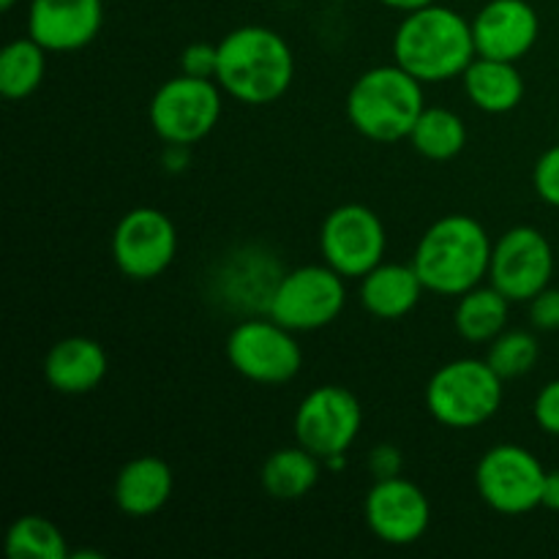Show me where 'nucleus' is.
<instances>
[{"label": "nucleus", "instance_id": "nucleus-24", "mask_svg": "<svg viewBox=\"0 0 559 559\" xmlns=\"http://www.w3.org/2000/svg\"><path fill=\"white\" fill-rule=\"evenodd\" d=\"M409 142H413L415 151L424 158L431 162H448V158L459 156L467 145V129H464L462 118L451 109H424L415 123V129L409 131Z\"/></svg>", "mask_w": 559, "mask_h": 559}, {"label": "nucleus", "instance_id": "nucleus-22", "mask_svg": "<svg viewBox=\"0 0 559 559\" xmlns=\"http://www.w3.org/2000/svg\"><path fill=\"white\" fill-rule=\"evenodd\" d=\"M262 489L273 497V500H300L309 495L320 480V459L304 445L284 448V451L271 453L262 464Z\"/></svg>", "mask_w": 559, "mask_h": 559}, {"label": "nucleus", "instance_id": "nucleus-15", "mask_svg": "<svg viewBox=\"0 0 559 559\" xmlns=\"http://www.w3.org/2000/svg\"><path fill=\"white\" fill-rule=\"evenodd\" d=\"M104 22L102 0H31L27 33L47 52H74L98 36Z\"/></svg>", "mask_w": 559, "mask_h": 559}, {"label": "nucleus", "instance_id": "nucleus-3", "mask_svg": "<svg viewBox=\"0 0 559 559\" xmlns=\"http://www.w3.org/2000/svg\"><path fill=\"white\" fill-rule=\"evenodd\" d=\"M491 240L473 216H445L431 224L415 249L413 265L426 289L437 295H464L489 276Z\"/></svg>", "mask_w": 559, "mask_h": 559}, {"label": "nucleus", "instance_id": "nucleus-18", "mask_svg": "<svg viewBox=\"0 0 559 559\" xmlns=\"http://www.w3.org/2000/svg\"><path fill=\"white\" fill-rule=\"evenodd\" d=\"M173 469L158 456H136L115 478V502L126 516H153L173 497Z\"/></svg>", "mask_w": 559, "mask_h": 559}, {"label": "nucleus", "instance_id": "nucleus-10", "mask_svg": "<svg viewBox=\"0 0 559 559\" xmlns=\"http://www.w3.org/2000/svg\"><path fill=\"white\" fill-rule=\"evenodd\" d=\"M546 469L522 445H497L475 469V486L489 508L506 516L535 511L544 497Z\"/></svg>", "mask_w": 559, "mask_h": 559}, {"label": "nucleus", "instance_id": "nucleus-2", "mask_svg": "<svg viewBox=\"0 0 559 559\" xmlns=\"http://www.w3.org/2000/svg\"><path fill=\"white\" fill-rule=\"evenodd\" d=\"M293 49L271 27H238L218 44L216 80L238 102L251 107L278 102L293 85Z\"/></svg>", "mask_w": 559, "mask_h": 559}, {"label": "nucleus", "instance_id": "nucleus-33", "mask_svg": "<svg viewBox=\"0 0 559 559\" xmlns=\"http://www.w3.org/2000/svg\"><path fill=\"white\" fill-rule=\"evenodd\" d=\"M385 3L388 9H396V11H415V9H424V5L437 3V0H380Z\"/></svg>", "mask_w": 559, "mask_h": 559}, {"label": "nucleus", "instance_id": "nucleus-7", "mask_svg": "<svg viewBox=\"0 0 559 559\" xmlns=\"http://www.w3.org/2000/svg\"><path fill=\"white\" fill-rule=\"evenodd\" d=\"M222 118V93L213 80L175 76L156 91L151 102L153 131L167 145H194L216 129Z\"/></svg>", "mask_w": 559, "mask_h": 559}, {"label": "nucleus", "instance_id": "nucleus-5", "mask_svg": "<svg viewBox=\"0 0 559 559\" xmlns=\"http://www.w3.org/2000/svg\"><path fill=\"white\" fill-rule=\"evenodd\" d=\"M502 404V377L489 360H451L426 385V409L451 429H475Z\"/></svg>", "mask_w": 559, "mask_h": 559}, {"label": "nucleus", "instance_id": "nucleus-19", "mask_svg": "<svg viewBox=\"0 0 559 559\" xmlns=\"http://www.w3.org/2000/svg\"><path fill=\"white\" fill-rule=\"evenodd\" d=\"M424 282H420L415 265H377L369 271L360 284V304L377 320H402L418 306L424 295Z\"/></svg>", "mask_w": 559, "mask_h": 559}, {"label": "nucleus", "instance_id": "nucleus-30", "mask_svg": "<svg viewBox=\"0 0 559 559\" xmlns=\"http://www.w3.org/2000/svg\"><path fill=\"white\" fill-rule=\"evenodd\" d=\"M530 320L540 331H559V289H540L530 300Z\"/></svg>", "mask_w": 559, "mask_h": 559}, {"label": "nucleus", "instance_id": "nucleus-4", "mask_svg": "<svg viewBox=\"0 0 559 559\" xmlns=\"http://www.w3.org/2000/svg\"><path fill=\"white\" fill-rule=\"evenodd\" d=\"M420 85L424 82L399 63L366 71L349 87V123L374 142L404 140L426 109Z\"/></svg>", "mask_w": 559, "mask_h": 559}, {"label": "nucleus", "instance_id": "nucleus-13", "mask_svg": "<svg viewBox=\"0 0 559 559\" xmlns=\"http://www.w3.org/2000/svg\"><path fill=\"white\" fill-rule=\"evenodd\" d=\"M178 233L167 213L136 207L126 213L112 233V257L120 273L136 282L156 278L173 265Z\"/></svg>", "mask_w": 559, "mask_h": 559}, {"label": "nucleus", "instance_id": "nucleus-25", "mask_svg": "<svg viewBox=\"0 0 559 559\" xmlns=\"http://www.w3.org/2000/svg\"><path fill=\"white\" fill-rule=\"evenodd\" d=\"M5 551L11 559H66L69 546H66L63 533L55 527L49 519L20 516L9 527L5 535Z\"/></svg>", "mask_w": 559, "mask_h": 559}, {"label": "nucleus", "instance_id": "nucleus-11", "mask_svg": "<svg viewBox=\"0 0 559 559\" xmlns=\"http://www.w3.org/2000/svg\"><path fill=\"white\" fill-rule=\"evenodd\" d=\"M320 249L328 265L344 278H364L385 254V227L371 207L349 202L328 213Z\"/></svg>", "mask_w": 559, "mask_h": 559}, {"label": "nucleus", "instance_id": "nucleus-31", "mask_svg": "<svg viewBox=\"0 0 559 559\" xmlns=\"http://www.w3.org/2000/svg\"><path fill=\"white\" fill-rule=\"evenodd\" d=\"M371 473L377 475V480H385V478H396L402 473V453L396 451L393 445H380L371 451Z\"/></svg>", "mask_w": 559, "mask_h": 559}, {"label": "nucleus", "instance_id": "nucleus-29", "mask_svg": "<svg viewBox=\"0 0 559 559\" xmlns=\"http://www.w3.org/2000/svg\"><path fill=\"white\" fill-rule=\"evenodd\" d=\"M535 424L540 426V431L546 435L559 437V380H551L544 391L535 399Z\"/></svg>", "mask_w": 559, "mask_h": 559}, {"label": "nucleus", "instance_id": "nucleus-6", "mask_svg": "<svg viewBox=\"0 0 559 559\" xmlns=\"http://www.w3.org/2000/svg\"><path fill=\"white\" fill-rule=\"evenodd\" d=\"M347 304L344 276L331 265H306L278 278L267 298V314L289 331H320Z\"/></svg>", "mask_w": 559, "mask_h": 559}, {"label": "nucleus", "instance_id": "nucleus-27", "mask_svg": "<svg viewBox=\"0 0 559 559\" xmlns=\"http://www.w3.org/2000/svg\"><path fill=\"white\" fill-rule=\"evenodd\" d=\"M533 183L540 200L559 207V145L549 147V151L538 158L533 173Z\"/></svg>", "mask_w": 559, "mask_h": 559}, {"label": "nucleus", "instance_id": "nucleus-20", "mask_svg": "<svg viewBox=\"0 0 559 559\" xmlns=\"http://www.w3.org/2000/svg\"><path fill=\"white\" fill-rule=\"evenodd\" d=\"M462 76L469 102L484 109V112L502 115L522 104L524 80L519 74L516 63H511V60H495L478 55Z\"/></svg>", "mask_w": 559, "mask_h": 559}, {"label": "nucleus", "instance_id": "nucleus-28", "mask_svg": "<svg viewBox=\"0 0 559 559\" xmlns=\"http://www.w3.org/2000/svg\"><path fill=\"white\" fill-rule=\"evenodd\" d=\"M218 71V47L213 44H189L183 52V74L202 76V80H216Z\"/></svg>", "mask_w": 559, "mask_h": 559}, {"label": "nucleus", "instance_id": "nucleus-9", "mask_svg": "<svg viewBox=\"0 0 559 559\" xmlns=\"http://www.w3.org/2000/svg\"><path fill=\"white\" fill-rule=\"evenodd\" d=\"M364 409L360 402L342 385L314 388L295 413V437L298 445L328 462L344 456L360 435Z\"/></svg>", "mask_w": 559, "mask_h": 559}, {"label": "nucleus", "instance_id": "nucleus-26", "mask_svg": "<svg viewBox=\"0 0 559 559\" xmlns=\"http://www.w3.org/2000/svg\"><path fill=\"white\" fill-rule=\"evenodd\" d=\"M538 338L533 333L524 331H502L500 336L491 342L489 347V366L502 377V380H513L527 371L535 369L538 364Z\"/></svg>", "mask_w": 559, "mask_h": 559}, {"label": "nucleus", "instance_id": "nucleus-23", "mask_svg": "<svg viewBox=\"0 0 559 559\" xmlns=\"http://www.w3.org/2000/svg\"><path fill=\"white\" fill-rule=\"evenodd\" d=\"M47 71V49L36 38H16L0 52V93L11 102L27 98L41 85Z\"/></svg>", "mask_w": 559, "mask_h": 559}, {"label": "nucleus", "instance_id": "nucleus-16", "mask_svg": "<svg viewBox=\"0 0 559 559\" xmlns=\"http://www.w3.org/2000/svg\"><path fill=\"white\" fill-rule=\"evenodd\" d=\"M538 33V11L527 0H491L473 20L475 49L484 58L516 63L535 47Z\"/></svg>", "mask_w": 559, "mask_h": 559}, {"label": "nucleus", "instance_id": "nucleus-21", "mask_svg": "<svg viewBox=\"0 0 559 559\" xmlns=\"http://www.w3.org/2000/svg\"><path fill=\"white\" fill-rule=\"evenodd\" d=\"M508 309L511 300L491 284V287H473L469 293L459 295L456 325L459 336L469 344H491L508 325Z\"/></svg>", "mask_w": 559, "mask_h": 559}, {"label": "nucleus", "instance_id": "nucleus-14", "mask_svg": "<svg viewBox=\"0 0 559 559\" xmlns=\"http://www.w3.org/2000/svg\"><path fill=\"white\" fill-rule=\"evenodd\" d=\"M364 516L382 544L409 546L424 538L429 530L431 508L420 486L396 475V478L377 480L371 486L366 495Z\"/></svg>", "mask_w": 559, "mask_h": 559}, {"label": "nucleus", "instance_id": "nucleus-17", "mask_svg": "<svg viewBox=\"0 0 559 559\" xmlns=\"http://www.w3.org/2000/svg\"><path fill=\"white\" fill-rule=\"evenodd\" d=\"M107 353L98 342L85 336H71L55 344L44 360V377L58 393L80 396L102 385L107 377Z\"/></svg>", "mask_w": 559, "mask_h": 559}, {"label": "nucleus", "instance_id": "nucleus-34", "mask_svg": "<svg viewBox=\"0 0 559 559\" xmlns=\"http://www.w3.org/2000/svg\"><path fill=\"white\" fill-rule=\"evenodd\" d=\"M14 3H16V0H0V9H3V11H9L11 5H14Z\"/></svg>", "mask_w": 559, "mask_h": 559}, {"label": "nucleus", "instance_id": "nucleus-8", "mask_svg": "<svg viewBox=\"0 0 559 559\" xmlns=\"http://www.w3.org/2000/svg\"><path fill=\"white\" fill-rule=\"evenodd\" d=\"M227 360L240 377L260 385H284L304 364L293 331L276 320H246L227 338Z\"/></svg>", "mask_w": 559, "mask_h": 559}, {"label": "nucleus", "instance_id": "nucleus-1", "mask_svg": "<svg viewBox=\"0 0 559 559\" xmlns=\"http://www.w3.org/2000/svg\"><path fill=\"white\" fill-rule=\"evenodd\" d=\"M393 55L420 82L453 80L478 58L473 22L437 3L407 11L393 36Z\"/></svg>", "mask_w": 559, "mask_h": 559}, {"label": "nucleus", "instance_id": "nucleus-32", "mask_svg": "<svg viewBox=\"0 0 559 559\" xmlns=\"http://www.w3.org/2000/svg\"><path fill=\"white\" fill-rule=\"evenodd\" d=\"M540 506L549 508V511H559V469H555V473H546Z\"/></svg>", "mask_w": 559, "mask_h": 559}, {"label": "nucleus", "instance_id": "nucleus-12", "mask_svg": "<svg viewBox=\"0 0 559 559\" xmlns=\"http://www.w3.org/2000/svg\"><path fill=\"white\" fill-rule=\"evenodd\" d=\"M555 273V251L535 227H513L491 249L489 278L511 304L533 300L549 287Z\"/></svg>", "mask_w": 559, "mask_h": 559}]
</instances>
